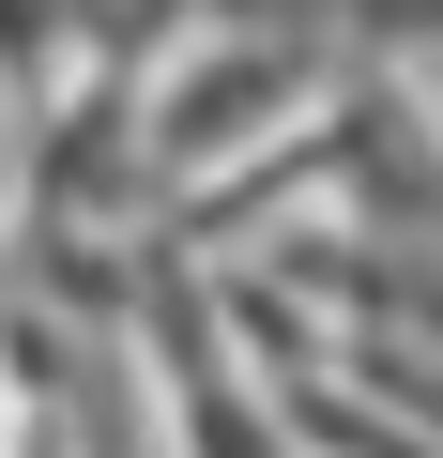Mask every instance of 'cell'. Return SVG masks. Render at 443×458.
<instances>
[{
    "instance_id": "obj_1",
    "label": "cell",
    "mask_w": 443,
    "mask_h": 458,
    "mask_svg": "<svg viewBox=\"0 0 443 458\" xmlns=\"http://www.w3.org/2000/svg\"><path fill=\"white\" fill-rule=\"evenodd\" d=\"M321 107H337V47H306V31H245V16H199V31L138 77V138H153V183H168V199L260 168V153L306 138Z\"/></svg>"
}]
</instances>
